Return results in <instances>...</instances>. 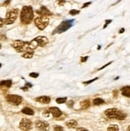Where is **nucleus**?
Masks as SVG:
<instances>
[{"label": "nucleus", "mask_w": 130, "mask_h": 131, "mask_svg": "<svg viewBox=\"0 0 130 131\" xmlns=\"http://www.w3.org/2000/svg\"><path fill=\"white\" fill-rule=\"evenodd\" d=\"M34 18V11L31 6H25L22 7L20 14V20L22 24L27 25L32 22Z\"/></svg>", "instance_id": "obj_1"}, {"label": "nucleus", "mask_w": 130, "mask_h": 131, "mask_svg": "<svg viewBox=\"0 0 130 131\" xmlns=\"http://www.w3.org/2000/svg\"><path fill=\"white\" fill-rule=\"evenodd\" d=\"M105 114L109 117V118H113L116 120H124L126 118V114L122 112L121 110H119L118 109L112 108L108 109L105 111Z\"/></svg>", "instance_id": "obj_2"}, {"label": "nucleus", "mask_w": 130, "mask_h": 131, "mask_svg": "<svg viewBox=\"0 0 130 131\" xmlns=\"http://www.w3.org/2000/svg\"><path fill=\"white\" fill-rule=\"evenodd\" d=\"M74 20V19H71V20H66L63 21L58 27L53 31L52 35H55V34H62V33L66 31L69 30L71 27L73 26Z\"/></svg>", "instance_id": "obj_3"}, {"label": "nucleus", "mask_w": 130, "mask_h": 131, "mask_svg": "<svg viewBox=\"0 0 130 131\" xmlns=\"http://www.w3.org/2000/svg\"><path fill=\"white\" fill-rule=\"evenodd\" d=\"M19 10L18 9H12L10 10H9L7 13H6V18L3 20L4 24L6 25H10L15 23V21L18 18V15Z\"/></svg>", "instance_id": "obj_4"}, {"label": "nucleus", "mask_w": 130, "mask_h": 131, "mask_svg": "<svg viewBox=\"0 0 130 131\" xmlns=\"http://www.w3.org/2000/svg\"><path fill=\"white\" fill-rule=\"evenodd\" d=\"M49 21L50 19L47 16H39L34 19V24L38 29L42 30L48 26Z\"/></svg>", "instance_id": "obj_5"}, {"label": "nucleus", "mask_w": 130, "mask_h": 131, "mask_svg": "<svg viewBox=\"0 0 130 131\" xmlns=\"http://www.w3.org/2000/svg\"><path fill=\"white\" fill-rule=\"evenodd\" d=\"M6 101L9 103L15 105V106H18L19 104H21L22 102V97L19 95L15 94H10L6 97Z\"/></svg>", "instance_id": "obj_6"}, {"label": "nucleus", "mask_w": 130, "mask_h": 131, "mask_svg": "<svg viewBox=\"0 0 130 131\" xmlns=\"http://www.w3.org/2000/svg\"><path fill=\"white\" fill-rule=\"evenodd\" d=\"M31 126H32V122L30 120L27 118L22 119L20 124H19V128L22 131H28L29 129H31Z\"/></svg>", "instance_id": "obj_7"}, {"label": "nucleus", "mask_w": 130, "mask_h": 131, "mask_svg": "<svg viewBox=\"0 0 130 131\" xmlns=\"http://www.w3.org/2000/svg\"><path fill=\"white\" fill-rule=\"evenodd\" d=\"M35 126L38 129L42 130V131H48L50 129L49 124L46 122H44V121H38V122H36Z\"/></svg>", "instance_id": "obj_8"}, {"label": "nucleus", "mask_w": 130, "mask_h": 131, "mask_svg": "<svg viewBox=\"0 0 130 131\" xmlns=\"http://www.w3.org/2000/svg\"><path fill=\"white\" fill-rule=\"evenodd\" d=\"M35 39L38 43V46H39V47H45V46L48 43V38L45 36H38V37L35 38Z\"/></svg>", "instance_id": "obj_9"}, {"label": "nucleus", "mask_w": 130, "mask_h": 131, "mask_svg": "<svg viewBox=\"0 0 130 131\" xmlns=\"http://www.w3.org/2000/svg\"><path fill=\"white\" fill-rule=\"evenodd\" d=\"M38 15H40L41 16H50V15H51L52 14H51V12L45 7V6H42V7L40 8V10H37L36 11Z\"/></svg>", "instance_id": "obj_10"}, {"label": "nucleus", "mask_w": 130, "mask_h": 131, "mask_svg": "<svg viewBox=\"0 0 130 131\" xmlns=\"http://www.w3.org/2000/svg\"><path fill=\"white\" fill-rule=\"evenodd\" d=\"M48 112L52 114H53V116L55 117H60L62 115V111L57 107H50L49 109V110H48Z\"/></svg>", "instance_id": "obj_11"}, {"label": "nucleus", "mask_w": 130, "mask_h": 131, "mask_svg": "<svg viewBox=\"0 0 130 131\" xmlns=\"http://www.w3.org/2000/svg\"><path fill=\"white\" fill-rule=\"evenodd\" d=\"M36 101L42 104H49L50 102V97L47 96H41L36 98Z\"/></svg>", "instance_id": "obj_12"}, {"label": "nucleus", "mask_w": 130, "mask_h": 131, "mask_svg": "<svg viewBox=\"0 0 130 131\" xmlns=\"http://www.w3.org/2000/svg\"><path fill=\"white\" fill-rule=\"evenodd\" d=\"M24 43H25L24 41H22V40H15V42H13L11 43V46L17 50L18 49L21 48L22 46L24 45Z\"/></svg>", "instance_id": "obj_13"}, {"label": "nucleus", "mask_w": 130, "mask_h": 131, "mask_svg": "<svg viewBox=\"0 0 130 131\" xmlns=\"http://www.w3.org/2000/svg\"><path fill=\"white\" fill-rule=\"evenodd\" d=\"M29 47H30V49L31 50H35L38 47H39V46H38V43L37 40L34 38V39H33V40H32L31 42H29Z\"/></svg>", "instance_id": "obj_14"}, {"label": "nucleus", "mask_w": 130, "mask_h": 131, "mask_svg": "<svg viewBox=\"0 0 130 131\" xmlns=\"http://www.w3.org/2000/svg\"><path fill=\"white\" fill-rule=\"evenodd\" d=\"M66 126L68 128H75L77 126V122L75 120H69L66 123Z\"/></svg>", "instance_id": "obj_15"}, {"label": "nucleus", "mask_w": 130, "mask_h": 131, "mask_svg": "<svg viewBox=\"0 0 130 131\" xmlns=\"http://www.w3.org/2000/svg\"><path fill=\"white\" fill-rule=\"evenodd\" d=\"M121 93L124 96L130 97V86H125L124 88H122L121 89Z\"/></svg>", "instance_id": "obj_16"}, {"label": "nucleus", "mask_w": 130, "mask_h": 131, "mask_svg": "<svg viewBox=\"0 0 130 131\" xmlns=\"http://www.w3.org/2000/svg\"><path fill=\"white\" fill-rule=\"evenodd\" d=\"M22 112L24 114H27V115H34V110L30 108H28V107L23 108L22 110Z\"/></svg>", "instance_id": "obj_17"}, {"label": "nucleus", "mask_w": 130, "mask_h": 131, "mask_svg": "<svg viewBox=\"0 0 130 131\" xmlns=\"http://www.w3.org/2000/svg\"><path fill=\"white\" fill-rule=\"evenodd\" d=\"M90 106V102L89 100H85L81 102V108L83 110H86L87 108H89Z\"/></svg>", "instance_id": "obj_18"}, {"label": "nucleus", "mask_w": 130, "mask_h": 131, "mask_svg": "<svg viewBox=\"0 0 130 131\" xmlns=\"http://www.w3.org/2000/svg\"><path fill=\"white\" fill-rule=\"evenodd\" d=\"M12 85V82L10 80H5L0 82V86H5V87H10Z\"/></svg>", "instance_id": "obj_19"}, {"label": "nucleus", "mask_w": 130, "mask_h": 131, "mask_svg": "<svg viewBox=\"0 0 130 131\" xmlns=\"http://www.w3.org/2000/svg\"><path fill=\"white\" fill-rule=\"evenodd\" d=\"M104 102H105V101L100 97H97V98H95V99H93V105H95V106H99V105H101Z\"/></svg>", "instance_id": "obj_20"}, {"label": "nucleus", "mask_w": 130, "mask_h": 131, "mask_svg": "<svg viewBox=\"0 0 130 131\" xmlns=\"http://www.w3.org/2000/svg\"><path fill=\"white\" fill-rule=\"evenodd\" d=\"M34 55V52L33 51H29V52H25V53L22 55V58H31Z\"/></svg>", "instance_id": "obj_21"}, {"label": "nucleus", "mask_w": 130, "mask_h": 131, "mask_svg": "<svg viewBox=\"0 0 130 131\" xmlns=\"http://www.w3.org/2000/svg\"><path fill=\"white\" fill-rule=\"evenodd\" d=\"M108 131H119V127L116 125H110L108 127Z\"/></svg>", "instance_id": "obj_22"}, {"label": "nucleus", "mask_w": 130, "mask_h": 131, "mask_svg": "<svg viewBox=\"0 0 130 131\" xmlns=\"http://www.w3.org/2000/svg\"><path fill=\"white\" fill-rule=\"evenodd\" d=\"M66 100H67L66 97H57V99H56V102L58 104H62L64 102H66Z\"/></svg>", "instance_id": "obj_23"}, {"label": "nucleus", "mask_w": 130, "mask_h": 131, "mask_svg": "<svg viewBox=\"0 0 130 131\" xmlns=\"http://www.w3.org/2000/svg\"><path fill=\"white\" fill-rule=\"evenodd\" d=\"M80 13V10H71L69 11V15H78Z\"/></svg>", "instance_id": "obj_24"}, {"label": "nucleus", "mask_w": 130, "mask_h": 131, "mask_svg": "<svg viewBox=\"0 0 130 131\" xmlns=\"http://www.w3.org/2000/svg\"><path fill=\"white\" fill-rule=\"evenodd\" d=\"M54 131H64L63 127H62L60 126H54Z\"/></svg>", "instance_id": "obj_25"}, {"label": "nucleus", "mask_w": 130, "mask_h": 131, "mask_svg": "<svg viewBox=\"0 0 130 131\" xmlns=\"http://www.w3.org/2000/svg\"><path fill=\"white\" fill-rule=\"evenodd\" d=\"M57 3L59 6H63L65 3H66V0H57Z\"/></svg>", "instance_id": "obj_26"}, {"label": "nucleus", "mask_w": 130, "mask_h": 131, "mask_svg": "<svg viewBox=\"0 0 130 131\" xmlns=\"http://www.w3.org/2000/svg\"><path fill=\"white\" fill-rule=\"evenodd\" d=\"M97 78H93V80H89V81H87V82H84L83 83L84 84H90V83H92L93 82H94V81H96V80H97Z\"/></svg>", "instance_id": "obj_27"}, {"label": "nucleus", "mask_w": 130, "mask_h": 131, "mask_svg": "<svg viewBox=\"0 0 130 131\" xmlns=\"http://www.w3.org/2000/svg\"><path fill=\"white\" fill-rule=\"evenodd\" d=\"M111 22H112V20H110V19H109V20H105V26H104V29H105L106 27H107V26L109 24V23H111Z\"/></svg>", "instance_id": "obj_28"}, {"label": "nucleus", "mask_w": 130, "mask_h": 131, "mask_svg": "<svg viewBox=\"0 0 130 131\" xmlns=\"http://www.w3.org/2000/svg\"><path fill=\"white\" fill-rule=\"evenodd\" d=\"M30 76L32 78H37V77H38V73H30Z\"/></svg>", "instance_id": "obj_29"}, {"label": "nucleus", "mask_w": 130, "mask_h": 131, "mask_svg": "<svg viewBox=\"0 0 130 131\" xmlns=\"http://www.w3.org/2000/svg\"><path fill=\"white\" fill-rule=\"evenodd\" d=\"M88 56H86V57H84V58H81V62H86L87 61V59H88Z\"/></svg>", "instance_id": "obj_30"}, {"label": "nucleus", "mask_w": 130, "mask_h": 131, "mask_svg": "<svg viewBox=\"0 0 130 131\" xmlns=\"http://www.w3.org/2000/svg\"><path fill=\"white\" fill-rule=\"evenodd\" d=\"M90 4H91V2H88V3H84V5L82 6V7H81V8H85V7H86V6H89Z\"/></svg>", "instance_id": "obj_31"}, {"label": "nucleus", "mask_w": 130, "mask_h": 131, "mask_svg": "<svg viewBox=\"0 0 130 131\" xmlns=\"http://www.w3.org/2000/svg\"><path fill=\"white\" fill-rule=\"evenodd\" d=\"M73 103H74V102H73V101H69V102H68V103H67L68 106L71 108V107L73 106Z\"/></svg>", "instance_id": "obj_32"}, {"label": "nucleus", "mask_w": 130, "mask_h": 131, "mask_svg": "<svg viewBox=\"0 0 130 131\" xmlns=\"http://www.w3.org/2000/svg\"><path fill=\"white\" fill-rule=\"evenodd\" d=\"M112 63V62H109V63H107V64H105V66H104V67H101L100 69H99V70H102V69H104L105 67H108V66H109L110 64Z\"/></svg>", "instance_id": "obj_33"}, {"label": "nucleus", "mask_w": 130, "mask_h": 131, "mask_svg": "<svg viewBox=\"0 0 130 131\" xmlns=\"http://www.w3.org/2000/svg\"><path fill=\"white\" fill-rule=\"evenodd\" d=\"M10 2H11V0H6V1L3 3V6H7V5H9L10 3Z\"/></svg>", "instance_id": "obj_34"}, {"label": "nucleus", "mask_w": 130, "mask_h": 131, "mask_svg": "<svg viewBox=\"0 0 130 131\" xmlns=\"http://www.w3.org/2000/svg\"><path fill=\"white\" fill-rule=\"evenodd\" d=\"M77 131H89V130L85 128H78L77 129Z\"/></svg>", "instance_id": "obj_35"}, {"label": "nucleus", "mask_w": 130, "mask_h": 131, "mask_svg": "<svg viewBox=\"0 0 130 131\" xmlns=\"http://www.w3.org/2000/svg\"><path fill=\"white\" fill-rule=\"evenodd\" d=\"M3 24H4V23H3V19L0 18V27H2L3 26Z\"/></svg>", "instance_id": "obj_36"}, {"label": "nucleus", "mask_w": 130, "mask_h": 131, "mask_svg": "<svg viewBox=\"0 0 130 131\" xmlns=\"http://www.w3.org/2000/svg\"><path fill=\"white\" fill-rule=\"evenodd\" d=\"M26 86H27V87H31L32 85L30 83H27V84H26Z\"/></svg>", "instance_id": "obj_37"}, {"label": "nucleus", "mask_w": 130, "mask_h": 131, "mask_svg": "<svg viewBox=\"0 0 130 131\" xmlns=\"http://www.w3.org/2000/svg\"><path fill=\"white\" fill-rule=\"evenodd\" d=\"M124 31H125V29H124V28H122L121 30H120L119 33H120V34H121V33H123V32H124Z\"/></svg>", "instance_id": "obj_38"}, {"label": "nucleus", "mask_w": 130, "mask_h": 131, "mask_svg": "<svg viewBox=\"0 0 130 131\" xmlns=\"http://www.w3.org/2000/svg\"><path fill=\"white\" fill-rule=\"evenodd\" d=\"M128 131H130V126L128 127Z\"/></svg>", "instance_id": "obj_39"}, {"label": "nucleus", "mask_w": 130, "mask_h": 131, "mask_svg": "<svg viewBox=\"0 0 130 131\" xmlns=\"http://www.w3.org/2000/svg\"><path fill=\"white\" fill-rule=\"evenodd\" d=\"M97 49L100 50V49H101V46H98V48H97Z\"/></svg>", "instance_id": "obj_40"}, {"label": "nucleus", "mask_w": 130, "mask_h": 131, "mask_svg": "<svg viewBox=\"0 0 130 131\" xmlns=\"http://www.w3.org/2000/svg\"><path fill=\"white\" fill-rule=\"evenodd\" d=\"M1 47H2V45H1V43H0V49H1Z\"/></svg>", "instance_id": "obj_41"}]
</instances>
